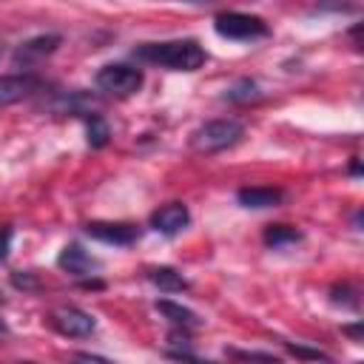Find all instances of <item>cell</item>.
<instances>
[{"mask_svg": "<svg viewBox=\"0 0 364 364\" xmlns=\"http://www.w3.org/2000/svg\"><path fill=\"white\" fill-rule=\"evenodd\" d=\"M6 333H9V327H6V321L0 318V336H6Z\"/></svg>", "mask_w": 364, "mask_h": 364, "instance_id": "obj_25", "label": "cell"}, {"mask_svg": "<svg viewBox=\"0 0 364 364\" xmlns=\"http://www.w3.org/2000/svg\"><path fill=\"white\" fill-rule=\"evenodd\" d=\"M48 321H51V327H54L57 333L71 336V338H85V336H91L94 327H97L94 316L85 313V310H80V307H74V304L54 307L51 316H48Z\"/></svg>", "mask_w": 364, "mask_h": 364, "instance_id": "obj_5", "label": "cell"}, {"mask_svg": "<svg viewBox=\"0 0 364 364\" xmlns=\"http://www.w3.org/2000/svg\"><path fill=\"white\" fill-rule=\"evenodd\" d=\"M20 364H34V361H20Z\"/></svg>", "mask_w": 364, "mask_h": 364, "instance_id": "obj_26", "label": "cell"}, {"mask_svg": "<svg viewBox=\"0 0 364 364\" xmlns=\"http://www.w3.org/2000/svg\"><path fill=\"white\" fill-rule=\"evenodd\" d=\"M225 97H228L230 102H250V100L259 97V85H256L253 80H239L233 88H228Z\"/></svg>", "mask_w": 364, "mask_h": 364, "instance_id": "obj_16", "label": "cell"}, {"mask_svg": "<svg viewBox=\"0 0 364 364\" xmlns=\"http://www.w3.org/2000/svg\"><path fill=\"white\" fill-rule=\"evenodd\" d=\"M230 358L236 361H245V364H279V358H273L270 353H247V350H228Z\"/></svg>", "mask_w": 364, "mask_h": 364, "instance_id": "obj_18", "label": "cell"}, {"mask_svg": "<svg viewBox=\"0 0 364 364\" xmlns=\"http://www.w3.org/2000/svg\"><path fill=\"white\" fill-rule=\"evenodd\" d=\"M301 239V230H296L293 225H270L264 230V245L267 247H284Z\"/></svg>", "mask_w": 364, "mask_h": 364, "instance_id": "obj_14", "label": "cell"}, {"mask_svg": "<svg viewBox=\"0 0 364 364\" xmlns=\"http://www.w3.org/2000/svg\"><path fill=\"white\" fill-rule=\"evenodd\" d=\"M136 60L171 68V71H196L205 65L208 54L196 40H165V43H142L134 48Z\"/></svg>", "mask_w": 364, "mask_h": 364, "instance_id": "obj_1", "label": "cell"}, {"mask_svg": "<svg viewBox=\"0 0 364 364\" xmlns=\"http://www.w3.org/2000/svg\"><path fill=\"white\" fill-rule=\"evenodd\" d=\"M60 43H63V37H60V34H37V37H31V40L20 43V48L14 51V63L26 68V65H31V63H37V60H43V57L54 54Z\"/></svg>", "mask_w": 364, "mask_h": 364, "instance_id": "obj_9", "label": "cell"}, {"mask_svg": "<svg viewBox=\"0 0 364 364\" xmlns=\"http://www.w3.org/2000/svg\"><path fill=\"white\" fill-rule=\"evenodd\" d=\"M350 173H353V176H358V173H361V165H358V159H353V165H350Z\"/></svg>", "mask_w": 364, "mask_h": 364, "instance_id": "obj_24", "label": "cell"}, {"mask_svg": "<svg viewBox=\"0 0 364 364\" xmlns=\"http://www.w3.org/2000/svg\"><path fill=\"white\" fill-rule=\"evenodd\" d=\"M57 264H60V270H65L68 276H77V279L94 276V270L100 267V262H97L88 250H82L77 242H71V245H65V247L60 250Z\"/></svg>", "mask_w": 364, "mask_h": 364, "instance_id": "obj_8", "label": "cell"}, {"mask_svg": "<svg viewBox=\"0 0 364 364\" xmlns=\"http://www.w3.org/2000/svg\"><path fill=\"white\" fill-rule=\"evenodd\" d=\"M213 31L225 40H259L267 37L270 28L262 17L256 14H245V11H222L213 20Z\"/></svg>", "mask_w": 364, "mask_h": 364, "instance_id": "obj_3", "label": "cell"}, {"mask_svg": "<svg viewBox=\"0 0 364 364\" xmlns=\"http://www.w3.org/2000/svg\"><path fill=\"white\" fill-rule=\"evenodd\" d=\"M11 284H14L17 290H37V287H40L37 279H34V273H23V270L11 273Z\"/></svg>", "mask_w": 364, "mask_h": 364, "instance_id": "obj_20", "label": "cell"}, {"mask_svg": "<svg viewBox=\"0 0 364 364\" xmlns=\"http://www.w3.org/2000/svg\"><path fill=\"white\" fill-rule=\"evenodd\" d=\"M85 233L97 242L117 245V247H131L139 242V228L131 222H88Z\"/></svg>", "mask_w": 364, "mask_h": 364, "instance_id": "obj_6", "label": "cell"}, {"mask_svg": "<svg viewBox=\"0 0 364 364\" xmlns=\"http://www.w3.org/2000/svg\"><path fill=\"white\" fill-rule=\"evenodd\" d=\"M11 239H14V230L11 225H3L0 228V262L9 259V250H11Z\"/></svg>", "mask_w": 364, "mask_h": 364, "instance_id": "obj_22", "label": "cell"}, {"mask_svg": "<svg viewBox=\"0 0 364 364\" xmlns=\"http://www.w3.org/2000/svg\"><path fill=\"white\" fill-rule=\"evenodd\" d=\"M94 82L100 91H105L111 97H131L142 88V71L134 65H125V63H111L97 71Z\"/></svg>", "mask_w": 364, "mask_h": 364, "instance_id": "obj_4", "label": "cell"}, {"mask_svg": "<svg viewBox=\"0 0 364 364\" xmlns=\"http://www.w3.org/2000/svg\"><path fill=\"white\" fill-rule=\"evenodd\" d=\"M71 364H117V361L97 353H71Z\"/></svg>", "mask_w": 364, "mask_h": 364, "instance_id": "obj_21", "label": "cell"}, {"mask_svg": "<svg viewBox=\"0 0 364 364\" xmlns=\"http://www.w3.org/2000/svg\"><path fill=\"white\" fill-rule=\"evenodd\" d=\"M85 134H88V145L91 148H102L108 142V136H111V128L100 114H91V117H85Z\"/></svg>", "mask_w": 364, "mask_h": 364, "instance_id": "obj_15", "label": "cell"}, {"mask_svg": "<svg viewBox=\"0 0 364 364\" xmlns=\"http://www.w3.org/2000/svg\"><path fill=\"white\" fill-rule=\"evenodd\" d=\"M236 199H239L242 208L262 210V208H276V205L284 199V193H282L279 188H242V191L236 193Z\"/></svg>", "mask_w": 364, "mask_h": 364, "instance_id": "obj_11", "label": "cell"}, {"mask_svg": "<svg viewBox=\"0 0 364 364\" xmlns=\"http://www.w3.org/2000/svg\"><path fill=\"white\" fill-rule=\"evenodd\" d=\"M341 333H347L353 341H361V321H355V324H341Z\"/></svg>", "mask_w": 364, "mask_h": 364, "instance_id": "obj_23", "label": "cell"}, {"mask_svg": "<svg viewBox=\"0 0 364 364\" xmlns=\"http://www.w3.org/2000/svg\"><path fill=\"white\" fill-rule=\"evenodd\" d=\"M154 307H156L171 324H176V327H185V330L202 327V318H199L193 310H188V307H182V304H176V301H171V299H156Z\"/></svg>", "mask_w": 364, "mask_h": 364, "instance_id": "obj_12", "label": "cell"}, {"mask_svg": "<svg viewBox=\"0 0 364 364\" xmlns=\"http://www.w3.org/2000/svg\"><path fill=\"white\" fill-rule=\"evenodd\" d=\"M148 279H151L159 290H165V293H182V290L188 287V282L182 279V273H176L173 267H151V270H148Z\"/></svg>", "mask_w": 364, "mask_h": 364, "instance_id": "obj_13", "label": "cell"}, {"mask_svg": "<svg viewBox=\"0 0 364 364\" xmlns=\"http://www.w3.org/2000/svg\"><path fill=\"white\" fill-rule=\"evenodd\" d=\"M40 80L34 74H6L0 77V108L20 102L23 97H28L31 91H37Z\"/></svg>", "mask_w": 364, "mask_h": 364, "instance_id": "obj_10", "label": "cell"}, {"mask_svg": "<svg viewBox=\"0 0 364 364\" xmlns=\"http://www.w3.org/2000/svg\"><path fill=\"white\" fill-rule=\"evenodd\" d=\"M188 222H191V210H188L185 202H168V205H162L159 210L151 213V228L165 233V236L179 233L182 228H188Z\"/></svg>", "mask_w": 364, "mask_h": 364, "instance_id": "obj_7", "label": "cell"}, {"mask_svg": "<svg viewBox=\"0 0 364 364\" xmlns=\"http://www.w3.org/2000/svg\"><path fill=\"white\" fill-rule=\"evenodd\" d=\"M330 299H333V304H344V307H355V304H358L355 290L347 287V284H336V287L330 290Z\"/></svg>", "mask_w": 364, "mask_h": 364, "instance_id": "obj_19", "label": "cell"}, {"mask_svg": "<svg viewBox=\"0 0 364 364\" xmlns=\"http://www.w3.org/2000/svg\"><path fill=\"white\" fill-rule=\"evenodd\" d=\"M284 347L296 355V358H304V361H318V364H333V358L330 355H324L321 350H310V347H301V344H290V341H284Z\"/></svg>", "mask_w": 364, "mask_h": 364, "instance_id": "obj_17", "label": "cell"}, {"mask_svg": "<svg viewBox=\"0 0 364 364\" xmlns=\"http://www.w3.org/2000/svg\"><path fill=\"white\" fill-rule=\"evenodd\" d=\"M245 136V125L239 119H210L191 134V148L196 154H216L233 148Z\"/></svg>", "mask_w": 364, "mask_h": 364, "instance_id": "obj_2", "label": "cell"}]
</instances>
